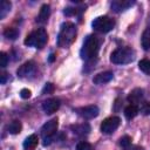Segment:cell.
Segmentation results:
<instances>
[{
    "mask_svg": "<svg viewBox=\"0 0 150 150\" xmlns=\"http://www.w3.org/2000/svg\"><path fill=\"white\" fill-rule=\"evenodd\" d=\"M100 49V41L95 35H88L83 42V46L81 48L80 55L81 57L87 61V62H91L94 61V59H96L97 53Z\"/></svg>",
    "mask_w": 150,
    "mask_h": 150,
    "instance_id": "1",
    "label": "cell"
},
{
    "mask_svg": "<svg viewBox=\"0 0 150 150\" xmlns=\"http://www.w3.org/2000/svg\"><path fill=\"white\" fill-rule=\"evenodd\" d=\"M76 38V27L71 22H64L61 26L59 36H57V46L62 48L69 47Z\"/></svg>",
    "mask_w": 150,
    "mask_h": 150,
    "instance_id": "2",
    "label": "cell"
},
{
    "mask_svg": "<svg viewBox=\"0 0 150 150\" xmlns=\"http://www.w3.org/2000/svg\"><path fill=\"white\" fill-rule=\"evenodd\" d=\"M47 40H48V34L45 30V28H38L34 32H32L29 35H27L23 43L28 47H34V48L41 49L47 43Z\"/></svg>",
    "mask_w": 150,
    "mask_h": 150,
    "instance_id": "3",
    "label": "cell"
},
{
    "mask_svg": "<svg viewBox=\"0 0 150 150\" xmlns=\"http://www.w3.org/2000/svg\"><path fill=\"white\" fill-rule=\"evenodd\" d=\"M135 52L128 47H121L115 49L110 55V61L116 64H127L134 61Z\"/></svg>",
    "mask_w": 150,
    "mask_h": 150,
    "instance_id": "4",
    "label": "cell"
},
{
    "mask_svg": "<svg viewBox=\"0 0 150 150\" xmlns=\"http://www.w3.org/2000/svg\"><path fill=\"white\" fill-rule=\"evenodd\" d=\"M59 127L57 118H53L48 122H46L41 128V136L43 139V145H49L54 138V135L56 134Z\"/></svg>",
    "mask_w": 150,
    "mask_h": 150,
    "instance_id": "5",
    "label": "cell"
},
{
    "mask_svg": "<svg viewBox=\"0 0 150 150\" xmlns=\"http://www.w3.org/2000/svg\"><path fill=\"white\" fill-rule=\"evenodd\" d=\"M91 26L95 30L100 33H108L114 28L115 21L109 16H98L94 19V21L91 22Z\"/></svg>",
    "mask_w": 150,
    "mask_h": 150,
    "instance_id": "6",
    "label": "cell"
},
{
    "mask_svg": "<svg viewBox=\"0 0 150 150\" xmlns=\"http://www.w3.org/2000/svg\"><path fill=\"white\" fill-rule=\"evenodd\" d=\"M121 123V120L120 117L117 116H111V117H108L105 118L102 123H101V131L105 135H109V134H112L120 125Z\"/></svg>",
    "mask_w": 150,
    "mask_h": 150,
    "instance_id": "7",
    "label": "cell"
},
{
    "mask_svg": "<svg viewBox=\"0 0 150 150\" xmlns=\"http://www.w3.org/2000/svg\"><path fill=\"white\" fill-rule=\"evenodd\" d=\"M36 73V64L34 61H28L25 62L22 66H20L16 70V74L19 77H30Z\"/></svg>",
    "mask_w": 150,
    "mask_h": 150,
    "instance_id": "8",
    "label": "cell"
},
{
    "mask_svg": "<svg viewBox=\"0 0 150 150\" xmlns=\"http://www.w3.org/2000/svg\"><path fill=\"white\" fill-rule=\"evenodd\" d=\"M76 112L81 117H83L86 120H91V118H94V117H96L98 115L100 110H98V107L97 105H94L93 104V105H87V107L79 108V109H76Z\"/></svg>",
    "mask_w": 150,
    "mask_h": 150,
    "instance_id": "9",
    "label": "cell"
},
{
    "mask_svg": "<svg viewBox=\"0 0 150 150\" xmlns=\"http://www.w3.org/2000/svg\"><path fill=\"white\" fill-rule=\"evenodd\" d=\"M60 104H61V102H60L59 98H56V97H50V98H47V100L42 103V109H43V111H45L46 114L52 115V114H54V112L60 108Z\"/></svg>",
    "mask_w": 150,
    "mask_h": 150,
    "instance_id": "10",
    "label": "cell"
},
{
    "mask_svg": "<svg viewBox=\"0 0 150 150\" xmlns=\"http://www.w3.org/2000/svg\"><path fill=\"white\" fill-rule=\"evenodd\" d=\"M134 5V1L131 0H115L111 2V9L114 12H122V11H125L127 8L131 7Z\"/></svg>",
    "mask_w": 150,
    "mask_h": 150,
    "instance_id": "11",
    "label": "cell"
},
{
    "mask_svg": "<svg viewBox=\"0 0 150 150\" xmlns=\"http://www.w3.org/2000/svg\"><path fill=\"white\" fill-rule=\"evenodd\" d=\"M112 77H114V74L111 71H103V73L95 75V77L93 79V82L95 84H104V83H108L109 81H111Z\"/></svg>",
    "mask_w": 150,
    "mask_h": 150,
    "instance_id": "12",
    "label": "cell"
},
{
    "mask_svg": "<svg viewBox=\"0 0 150 150\" xmlns=\"http://www.w3.org/2000/svg\"><path fill=\"white\" fill-rule=\"evenodd\" d=\"M142 97H143V90L139 88H136L132 91H130V94L128 95V101L130 102V104L137 105V103L141 102Z\"/></svg>",
    "mask_w": 150,
    "mask_h": 150,
    "instance_id": "13",
    "label": "cell"
},
{
    "mask_svg": "<svg viewBox=\"0 0 150 150\" xmlns=\"http://www.w3.org/2000/svg\"><path fill=\"white\" fill-rule=\"evenodd\" d=\"M49 15H50V7H49V5H43L41 7L40 12H39V15L36 18V21L39 23H45L48 20Z\"/></svg>",
    "mask_w": 150,
    "mask_h": 150,
    "instance_id": "14",
    "label": "cell"
},
{
    "mask_svg": "<svg viewBox=\"0 0 150 150\" xmlns=\"http://www.w3.org/2000/svg\"><path fill=\"white\" fill-rule=\"evenodd\" d=\"M38 142H39V138L36 135H30L28 136L25 141H23V149L25 150H34L38 145Z\"/></svg>",
    "mask_w": 150,
    "mask_h": 150,
    "instance_id": "15",
    "label": "cell"
},
{
    "mask_svg": "<svg viewBox=\"0 0 150 150\" xmlns=\"http://www.w3.org/2000/svg\"><path fill=\"white\" fill-rule=\"evenodd\" d=\"M73 132L76 134V135H80V136H83V135H87L89 131H90V127L88 123H82V124H76V125H71L70 127Z\"/></svg>",
    "mask_w": 150,
    "mask_h": 150,
    "instance_id": "16",
    "label": "cell"
},
{
    "mask_svg": "<svg viewBox=\"0 0 150 150\" xmlns=\"http://www.w3.org/2000/svg\"><path fill=\"white\" fill-rule=\"evenodd\" d=\"M21 129H22V124H21V122L18 121V120L12 121V122L7 125V131H8L9 134H12V135L19 134V132L21 131Z\"/></svg>",
    "mask_w": 150,
    "mask_h": 150,
    "instance_id": "17",
    "label": "cell"
},
{
    "mask_svg": "<svg viewBox=\"0 0 150 150\" xmlns=\"http://www.w3.org/2000/svg\"><path fill=\"white\" fill-rule=\"evenodd\" d=\"M141 43L144 50H149L150 49V28H145L143 34H142V39H141Z\"/></svg>",
    "mask_w": 150,
    "mask_h": 150,
    "instance_id": "18",
    "label": "cell"
},
{
    "mask_svg": "<svg viewBox=\"0 0 150 150\" xmlns=\"http://www.w3.org/2000/svg\"><path fill=\"white\" fill-rule=\"evenodd\" d=\"M138 114V107L135 105V104H129L125 109H124V115L128 120H131L134 118L136 115Z\"/></svg>",
    "mask_w": 150,
    "mask_h": 150,
    "instance_id": "19",
    "label": "cell"
},
{
    "mask_svg": "<svg viewBox=\"0 0 150 150\" xmlns=\"http://www.w3.org/2000/svg\"><path fill=\"white\" fill-rule=\"evenodd\" d=\"M11 7H12V4L7 0H2L1 4H0V19H4L6 16V14L11 11Z\"/></svg>",
    "mask_w": 150,
    "mask_h": 150,
    "instance_id": "20",
    "label": "cell"
},
{
    "mask_svg": "<svg viewBox=\"0 0 150 150\" xmlns=\"http://www.w3.org/2000/svg\"><path fill=\"white\" fill-rule=\"evenodd\" d=\"M4 35H5V38H7L8 40H15V39L18 38V35H19V32H18V29H15V28L8 27V28H6V29L4 30Z\"/></svg>",
    "mask_w": 150,
    "mask_h": 150,
    "instance_id": "21",
    "label": "cell"
},
{
    "mask_svg": "<svg viewBox=\"0 0 150 150\" xmlns=\"http://www.w3.org/2000/svg\"><path fill=\"white\" fill-rule=\"evenodd\" d=\"M138 68H139L143 73L150 75V60H146V59L141 60V61L138 62Z\"/></svg>",
    "mask_w": 150,
    "mask_h": 150,
    "instance_id": "22",
    "label": "cell"
},
{
    "mask_svg": "<svg viewBox=\"0 0 150 150\" xmlns=\"http://www.w3.org/2000/svg\"><path fill=\"white\" fill-rule=\"evenodd\" d=\"M120 145L122 146L123 150H129L131 148V138L129 136H123L120 139Z\"/></svg>",
    "mask_w": 150,
    "mask_h": 150,
    "instance_id": "23",
    "label": "cell"
},
{
    "mask_svg": "<svg viewBox=\"0 0 150 150\" xmlns=\"http://www.w3.org/2000/svg\"><path fill=\"white\" fill-rule=\"evenodd\" d=\"M76 150H93V146H91L88 142H86V141H81V142L77 143V145H76Z\"/></svg>",
    "mask_w": 150,
    "mask_h": 150,
    "instance_id": "24",
    "label": "cell"
},
{
    "mask_svg": "<svg viewBox=\"0 0 150 150\" xmlns=\"http://www.w3.org/2000/svg\"><path fill=\"white\" fill-rule=\"evenodd\" d=\"M7 62H8V56H7V54L4 53V52H1V53H0V66H1L2 68H5V67L7 66Z\"/></svg>",
    "mask_w": 150,
    "mask_h": 150,
    "instance_id": "25",
    "label": "cell"
},
{
    "mask_svg": "<svg viewBox=\"0 0 150 150\" xmlns=\"http://www.w3.org/2000/svg\"><path fill=\"white\" fill-rule=\"evenodd\" d=\"M141 112L143 115H150V102H144L141 107Z\"/></svg>",
    "mask_w": 150,
    "mask_h": 150,
    "instance_id": "26",
    "label": "cell"
},
{
    "mask_svg": "<svg viewBox=\"0 0 150 150\" xmlns=\"http://www.w3.org/2000/svg\"><path fill=\"white\" fill-rule=\"evenodd\" d=\"M53 91H54V84L50 83V82L46 83L45 87H43V89H42V93H43V94H50V93H53Z\"/></svg>",
    "mask_w": 150,
    "mask_h": 150,
    "instance_id": "27",
    "label": "cell"
},
{
    "mask_svg": "<svg viewBox=\"0 0 150 150\" xmlns=\"http://www.w3.org/2000/svg\"><path fill=\"white\" fill-rule=\"evenodd\" d=\"M63 13H64V15H67V16H71V15H75V14L77 13V9H76V8H66V9L63 11Z\"/></svg>",
    "mask_w": 150,
    "mask_h": 150,
    "instance_id": "28",
    "label": "cell"
},
{
    "mask_svg": "<svg viewBox=\"0 0 150 150\" xmlns=\"http://www.w3.org/2000/svg\"><path fill=\"white\" fill-rule=\"evenodd\" d=\"M30 95H32V93H30L29 89H22V90L20 91V96H21L22 98H29Z\"/></svg>",
    "mask_w": 150,
    "mask_h": 150,
    "instance_id": "29",
    "label": "cell"
},
{
    "mask_svg": "<svg viewBox=\"0 0 150 150\" xmlns=\"http://www.w3.org/2000/svg\"><path fill=\"white\" fill-rule=\"evenodd\" d=\"M6 79H7V74L6 73H2L1 74V84H5L6 83Z\"/></svg>",
    "mask_w": 150,
    "mask_h": 150,
    "instance_id": "30",
    "label": "cell"
},
{
    "mask_svg": "<svg viewBox=\"0 0 150 150\" xmlns=\"http://www.w3.org/2000/svg\"><path fill=\"white\" fill-rule=\"evenodd\" d=\"M129 150H143V149L139 148V146H132V145H131V148H130Z\"/></svg>",
    "mask_w": 150,
    "mask_h": 150,
    "instance_id": "31",
    "label": "cell"
},
{
    "mask_svg": "<svg viewBox=\"0 0 150 150\" xmlns=\"http://www.w3.org/2000/svg\"><path fill=\"white\" fill-rule=\"evenodd\" d=\"M54 56H55L54 54H50V56H49V61H50V62H53V61H54V59H55Z\"/></svg>",
    "mask_w": 150,
    "mask_h": 150,
    "instance_id": "32",
    "label": "cell"
}]
</instances>
